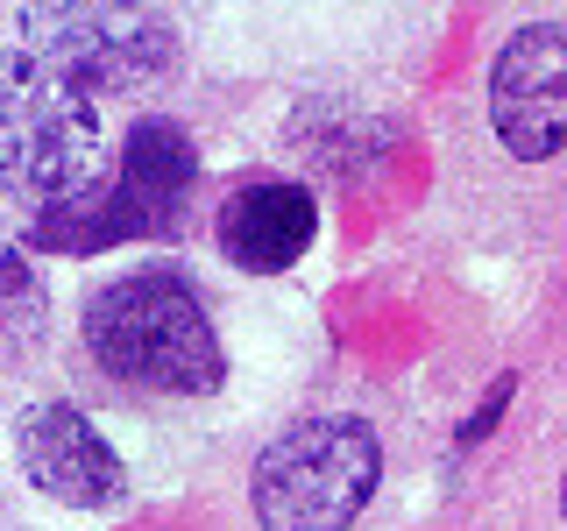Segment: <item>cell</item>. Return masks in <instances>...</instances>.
I'll return each instance as SVG.
<instances>
[{
  "instance_id": "1",
  "label": "cell",
  "mask_w": 567,
  "mask_h": 531,
  "mask_svg": "<svg viewBox=\"0 0 567 531\" xmlns=\"http://www.w3.org/2000/svg\"><path fill=\"white\" fill-rule=\"evenodd\" d=\"M85 354L114 383L156 389V397H213L227 383L220 333L177 270H121L106 277L79 312Z\"/></svg>"
},
{
  "instance_id": "5",
  "label": "cell",
  "mask_w": 567,
  "mask_h": 531,
  "mask_svg": "<svg viewBox=\"0 0 567 531\" xmlns=\"http://www.w3.org/2000/svg\"><path fill=\"white\" fill-rule=\"evenodd\" d=\"M22 50L64 71L85 100L142 93L177 64V22L156 8H106V0H64V8H22Z\"/></svg>"
},
{
  "instance_id": "7",
  "label": "cell",
  "mask_w": 567,
  "mask_h": 531,
  "mask_svg": "<svg viewBox=\"0 0 567 531\" xmlns=\"http://www.w3.org/2000/svg\"><path fill=\"white\" fill-rule=\"evenodd\" d=\"M14 460L35 482V496L64 510H114L128 496V460L71 397H43L14 418Z\"/></svg>"
},
{
  "instance_id": "3",
  "label": "cell",
  "mask_w": 567,
  "mask_h": 531,
  "mask_svg": "<svg viewBox=\"0 0 567 531\" xmlns=\"http://www.w3.org/2000/svg\"><path fill=\"white\" fill-rule=\"evenodd\" d=\"M106 170V121L64 71L29 58L22 43L0 50V185L35 212L79 199Z\"/></svg>"
},
{
  "instance_id": "9",
  "label": "cell",
  "mask_w": 567,
  "mask_h": 531,
  "mask_svg": "<svg viewBox=\"0 0 567 531\" xmlns=\"http://www.w3.org/2000/svg\"><path fill=\"white\" fill-rule=\"evenodd\" d=\"M0 298H22V305H35V277H29V262L14 256V248H0Z\"/></svg>"
},
{
  "instance_id": "4",
  "label": "cell",
  "mask_w": 567,
  "mask_h": 531,
  "mask_svg": "<svg viewBox=\"0 0 567 531\" xmlns=\"http://www.w3.org/2000/svg\"><path fill=\"white\" fill-rule=\"evenodd\" d=\"M383 482V447L362 418L327 412L284 425L256 454L248 503L262 531H348Z\"/></svg>"
},
{
  "instance_id": "10",
  "label": "cell",
  "mask_w": 567,
  "mask_h": 531,
  "mask_svg": "<svg viewBox=\"0 0 567 531\" xmlns=\"http://www.w3.org/2000/svg\"><path fill=\"white\" fill-rule=\"evenodd\" d=\"M560 518H567V475H560Z\"/></svg>"
},
{
  "instance_id": "6",
  "label": "cell",
  "mask_w": 567,
  "mask_h": 531,
  "mask_svg": "<svg viewBox=\"0 0 567 531\" xmlns=\"http://www.w3.org/2000/svg\"><path fill=\"white\" fill-rule=\"evenodd\" d=\"M489 128L518 164L567 149V22H525L489 58Z\"/></svg>"
},
{
  "instance_id": "2",
  "label": "cell",
  "mask_w": 567,
  "mask_h": 531,
  "mask_svg": "<svg viewBox=\"0 0 567 531\" xmlns=\"http://www.w3.org/2000/svg\"><path fill=\"white\" fill-rule=\"evenodd\" d=\"M199 191V149L177 121L150 114L121 135V156L100 170V185H85L79 199L35 212V241L58 256H100L121 241H156L185 227V206Z\"/></svg>"
},
{
  "instance_id": "8",
  "label": "cell",
  "mask_w": 567,
  "mask_h": 531,
  "mask_svg": "<svg viewBox=\"0 0 567 531\" xmlns=\"http://www.w3.org/2000/svg\"><path fill=\"white\" fill-rule=\"evenodd\" d=\"M319 241V199L298 177H248L220 199V256L248 277H284Z\"/></svg>"
}]
</instances>
